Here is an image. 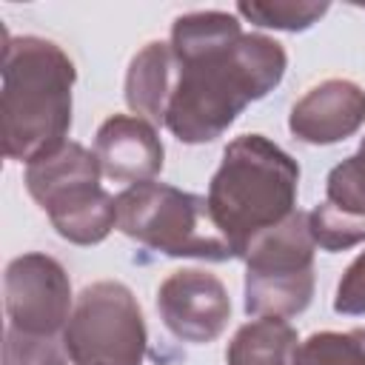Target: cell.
<instances>
[{
    "label": "cell",
    "mask_w": 365,
    "mask_h": 365,
    "mask_svg": "<svg viewBox=\"0 0 365 365\" xmlns=\"http://www.w3.org/2000/svg\"><path fill=\"white\" fill-rule=\"evenodd\" d=\"M177 86L165 111V128L188 143H211L254 100L274 91L285 74V48L265 34H240L197 57L177 60Z\"/></svg>",
    "instance_id": "obj_1"
},
{
    "label": "cell",
    "mask_w": 365,
    "mask_h": 365,
    "mask_svg": "<svg viewBox=\"0 0 365 365\" xmlns=\"http://www.w3.org/2000/svg\"><path fill=\"white\" fill-rule=\"evenodd\" d=\"M77 71L68 54L46 37H6L0 137L9 160L31 163L66 143Z\"/></svg>",
    "instance_id": "obj_2"
},
{
    "label": "cell",
    "mask_w": 365,
    "mask_h": 365,
    "mask_svg": "<svg viewBox=\"0 0 365 365\" xmlns=\"http://www.w3.org/2000/svg\"><path fill=\"white\" fill-rule=\"evenodd\" d=\"M299 165L262 134H240L222 151L208 185V214L237 257L297 211Z\"/></svg>",
    "instance_id": "obj_3"
},
{
    "label": "cell",
    "mask_w": 365,
    "mask_h": 365,
    "mask_svg": "<svg viewBox=\"0 0 365 365\" xmlns=\"http://www.w3.org/2000/svg\"><path fill=\"white\" fill-rule=\"evenodd\" d=\"M117 228L140 245L208 262L234 259V248L217 231L208 202L200 194L168 182H137L117 194Z\"/></svg>",
    "instance_id": "obj_4"
},
{
    "label": "cell",
    "mask_w": 365,
    "mask_h": 365,
    "mask_svg": "<svg viewBox=\"0 0 365 365\" xmlns=\"http://www.w3.org/2000/svg\"><path fill=\"white\" fill-rule=\"evenodd\" d=\"M314 248L305 211L257 234L242 254L245 314L282 319L302 314L314 297Z\"/></svg>",
    "instance_id": "obj_5"
},
{
    "label": "cell",
    "mask_w": 365,
    "mask_h": 365,
    "mask_svg": "<svg viewBox=\"0 0 365 365\" xmlns=\"http://www.w3.org/2000/svg\"><path fill=\"white\" fill-rule=\"evenodd\" d=\"M145 342L140 302L117 279L86 285L63 328V345L74 365H143Z\"/></svg>",
    "instance_id": "obj_6"
},
{
    "label": "cell",
    "mask_w": 365,
    "mask_h": 365,
    "mask_svg": "<svg viewBox=\"0 0 365 365\" xmlns=\"http://www.w3.org/2000/svg\"><path fill=\"white\" fill-rule=\"evenodd\" d=\"M9 325L29 334H63L74 297L66 268L40 251L14 257L3 277Z\"/></svg>",
    "instance_id": "obj_7"
},
{
    "label": "cell",
    "mask_w": 365,
    "mask_h": 365,
    "mask_svg": "<svg viewBox=\"0 0 365 365\" xmlns=\"http://www.w3.org/2000/svg\"><path fill=\"white\" fill-rule=\"evenodd\" d=\"M157 311L177 339L205 345L225 331L231 299L220 277L200 268H180L160 282Z\"/></svg>",
    "instance_id": "obj_8"
},
{
    "label": "cell",
    "mask_w": 365,
    "mask_h": 365,
    "mask_svg": "<svg viewBox=\"0 0 365 365\" xmlns=\"http://www.w3.org/2000/svg\"><path fill=\"white\" fill-rule=\"evenodd\" d=\"M365 125V91L342 77L308 88L291 108L288 128L308 145L342 143Z\"/></svg>",
    "instance_id": "obj_9"
},
{
    "label": "cell",
    "mask_w": 365,
    "mask_h": 365,
    "mask_svg": "<svg viewBox=\"0 0 365 365\" xmlns=\"http://www.w3.org/2000/svg\"><path fill=\"white\" fill-rule=\"evenodd\" d=\"M103 177L114 182H151L163 171L165 148L157 128L137 114H111L94 140Z\"/></svg>",
    "instance_id": "obj_10"
},
{
    "label": "cell",
    "mask_w": 365,
    "mask_h": 365,
    "mask_svg": "<svg viewBox=\"0 0 365 365\" xmlns=\"http://www.w3.org/2000/svg\"><path fill=\"white\" fill-rule=\"evenodd\" d=\"M177 57L171 43L151 40L128 63L125 71V103L151 125H165V111L177 86Z\"/></svg>",
    "instance_id": "obj_11"
},
{
    "label": "cell",
    "mask_w": 365,
    "mask_h": 365,
    "mask_svg": "<svg viewBox=\"0 0 365 365\" xmlns=\"http://www.w3.org/2000/svg\"><path fill=\"white\" fill-rule=\"evenodd\" d=\"M100 177L103 168L97 154L74 140H66L26 165V191L46 211L57 197L68 194L71 188L100 182Z\"/></svg>",
    "instance_id": "obj_12"
},
{
    "label": "cell",
    "mask_w": 365,
    "mask_h": 365,
    "mask_svg": "<svg viewBox=\"0 0 365 365\" xmlns=\"http://www.w3.org/2000/svg\"><path fill=\"white\" fill-rule=\"evenodd\" d=\"M54 231L74 245H97L117 225V197L100 182L71 188L46 208Z\"/></svg>",
    "instance_id": "obj_13"
},
{
    "label": "cell",
    "mask_w": 365,
    "mask_h": 365,
    "mask_svg": "<svg viewBox=\"0 0 365 365\" xmlns=\"http://www.w3.org/2000/svg\"><path fill=\"white\" fill-rule=\"evenodd\" d=\"M297 345H299V336L288 319L257 317L234 334L225 351V362L228 365H294Z\"/></svg>",
    "instance_id": "obj_14"
},
{
    "label": "cell",
    "mask_w": 365,
    "mask_h": 365,
    "mask_svg": "<svg viewBox=\"0 0 365 365\" xmlns=\"http://www.w3.org/2000/svg\"><path fill=\"white\" fill-rule=\"evenodd\" d=\"M242 31V23L228 11H191L180 14L171 26V51L177 60L197 57L208 48L225 46L237 40Z\"/></svg>",
    "instance_id": "obj_15"
},
{
    "label": "cell",
    "mask_w": 365,
    "mask_h": 365,
    "mask_svg": "<svg viewBox=\"0 0 365 365\" xmlns=\"http://www.w3.org/2000/svg\"><path fill=\"white\" fill-rule=\"evenodd\" d=\"M294 365H365V328L311 334L297 345Z\"/></svg>",
    "instance_id": "obj_16"
},
{
    "label": "cell",
    "mask_w": 365,
    "mask_h": 365,
    "mask_svg": "<svg viewBox=\"0 0 365 365\" xmlns=\"http://www.w3.org/2000/svg\"><path fill=\"white\" fill-rule=\"evenodd\" d=\"M308 228L322 251H348L365 242V217L348 214L328 200L308 211Z\"/></svg>",
    "instance_id": "obj_17"
},
{
    "label": "cell",
    "mask_w": 365,
    "mask_h": 365,
    "mask_svg": "<svg viewBox=\"0 0 365 365\" xmlns=\"http://www.w3.org/2000/svg\"><path fill=\"white\" fill-rule=\"evenodd\" d=\"M328 11V3H294V0H251L237 3V14L251 20L262 29H279V31H305L311 29L322 14Z\"/></svg>",
    "instance_id": "obj_18"
},
{
    "label": "cell",
    "mask_w": 365,
    "mask_h": 365,
    "mask_svg": "<svg viewBox=\"0 0 365 365\" xmlns=\"http://www.w3.org/2000/svg\"><path fill=\"white\" fill-rule=\"evenodd\" d=\"M68 354L60 336L29 334L6 325L3 336V365H66Z\"/></svg>",
    "instance_id": "obj_19"
},
{
    "label": "cell",
    "mask_w": 365,
    "mask_h": 365,
    "mask_svg": "<svg viewBox=\"0 0 365 365\" xmlns=\"http://www.w3.org/2000/svg\"><path fill=\"white\" fill-rule=\"evenodd\" d=\"M325 194H328V202H334L336 208L365 217V137L356 154H351L348 160L331 168L325 180Z\"/></svg>",
    "instance_id": "obj_20"
},
{
    "label": "cell",
    "mask_w": 365,
    "mask_h": 365,
    "mask_svg": "<svg viewBox=\"0 0 365 365\" xmlns=\"http://www.w3.org/2000/svg\"><path fill=\"white\" fill-rule=\"evenodd\" d=\"M334 311L345 317H359L365 314V251L345 268L336 297H334Z\"/></svg>",
    "instance_id": "obj_21"
}]
</instances>
